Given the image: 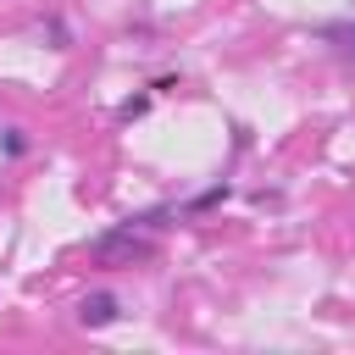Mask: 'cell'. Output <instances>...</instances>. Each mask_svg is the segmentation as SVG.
<instances>
[{"mask_svg":"<svg viewBox=\"0 0 355 355\" xmlns=\"http://www.w3.org/2000/svg\"><path fill=\"white\" fill-rule=\"evenodd\" d=\"M316 39L338 55V61H355V17H333V22H316Z\"/></svg>","mask_w":355,"mask_h":355,"instance_id":"3","label":"cell"},{"mask_svg":"<svg viewBox=\"0 0 355 355\" xmlns=\"http://www.w3.org/2000/svg\"><path fill=\"white\" fill-rule=\"evenodd\" d=\"M227 194H233V183H227V178H216L211 189H200V194H194V200H183L178 211H183V216H200V211H216V205H222Z\"/></svg>","mask_w":355,"mask_h":355,"instance_id":"5","label":"cell"},{"mask_svg":"<svg viewBox=\"0 0 355 355\" xmlns=\"http://www.w3.org/2000/svg\"><path fill=\"white\" fill-rule=\"evenodd\" d=\"M0 150H6L11 161H22V155H28V128H0Z\"/></svg>","mask_w":355,"mask_h":355,"instance_id":"6","label":"cell"},{"mask_svg":"<svg viewBox=\"0 0 355 355\" xmlns=\"http://www.w3.org/2000/svg\"><path fill=\"white\" fill-rule=\"evenodd\" d=\"M33 33H39V44H44V50H72V28H67V17H61V11H44Z\"/></svg>","mask_w":355,"mask_h":355,"instance_id":"4","label":"cell"},{"mask_svg":"<svg viewBox=\"0 0 355 355\" xmlns=\"http://www.w3.org/2000/svg\"><path fill=\"white\" fill-rule=\"evenodd\" d=\"M155 255V227H144L139 216H122L116 227L89 239V261L94 266H139Z\"/></svg>","mask_w":355,"mask_h":355,"instance_id":"1","label":"cell"},{"mask_svg":"<svg viewBox=\"0 0 355 355\" xmlns=\"http://www.w3.org/2000/svg\"><path fill=\"white\" fill-rule=\"evenodd\" d=\"M111 322H122V300L111 294V288H94V294H83L78 300V327H111Z\"/></svg>","mask_w":355,"mask_h":355,"instance_id":"2","label":"cell"},{"mask_svg":"<svg viewBox=\"0 0 355 355\" xmlns=\"http://www.w3.org/2000/svg\"><path fill=\"white\" fill-rule=\"evenodd\" d=\"M150 100H155V89H150V94H133V100H122V105H116V116H122V122H133V116H144V111H150Z\"/></svg>","mask_w":355,"mask_h":355,"instance_id":"7","label":"cell"}]
</instances>
